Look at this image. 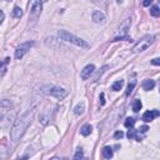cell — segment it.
<instances>
[{
  "mask_svg": "<svg viewBox=\"0 0 160 160\" xmlns=\"http://www.w3.org/2000/svg\"><path fill=\"white\" fill-rule=\"evenodd\" d=\"M34 118V109L26 110L23 115H20L19 118L14 121V124L10 130V138L14 143H17L20 140V138L24 135V133L31 124V120Z\"/></svg>",
  "mask_w": 160,
  "mask_h": 160,
  "instance_id": "6da1fadb",
  "label": "cell"
},
{
  "mask_svg": "<svg viewBox=\"0 0 160 160\" xmlns=\"http://www.w3.org/2000/svg\"><path fill=\"white\" fill-rule=\"evenodd\" d=\"M58 35H59V38L61 40L68 41V43H71V44L76 45L79 48H83V49H89V48H90V44H89L88 41L83 40L81 38H79V36L74 35L71 33H69V31H66V30H59Z\"/></svg>",
  "mask_w": 160,
  "mask_h": 160,
  "instance_id": "7a4b0ae2",
  "label": "cell"
},
{
  "mask_svg": "<svg viewBox=\"0 0 160 160\" xmlns=\"http://www.w3.org/2000/svg\"><path fill=\"white\" fill-rule=\"evenodd\" d=\"M41 92L46 94V95H50V97H54L58 100H63L64 98L68 97V92L64 88L60 86H55V85H46L41 89Z\"/></svg>",
  "mask_w": 160,
  "mask_h": 160,
  "instance_id": "3957f363",
  "label": "cell"
},
{
  "mask_svg": "<svg viewBox=\"0 0 160 160\" xmlns=\"http://www.w3.org/2000/svg\"><path fill=\"white\" fill-rule=\"evenodd\" d=\"M154 40H155V38H154V35H145L144 38L140 39V41H138L136 44L133 46V51L134 53H143V51H145L149 46H150Z\"/></svg>",
  "mask_w": 160,
  "mask_h": 160,
  "instance_id": "277c9868",
  "label": "cell"
},
{
  "mask_svg": "<svg viewBox=\"0 0 160 160\" xmlns=\"http://www.w3.org/2000/svg\"><path fill=\"white\" fill-rule=\"evenodd\" d=\"M34 45V41H26V43H23V44H20L17 50H15V58H17L18 60H20L21 58H23L26 53L30 50V48Z\"/></svg>",
  "mask_w": 160,
  "mask_h": 160,
  "instance_id": "5b68a950",
  "label": "cell"
},
{
  "mask_svg": "<svg viewBox=\"0 0 160 160\" xmlns=\"http://www.w3.org/2000/svg\"><path fill=\"white\" fill-rule=\"evenodd\" d=\"M41 9H43V1H34L33 4H31L30 15H29L30 20L35 21L36 19H38V18H39V15L41 14Z\"/></svg>",
  "mask_w": 160,
  "mask_h": 160,
  "instance_id": "8992f818",
  "label": "cell"
},
{
  "mask_svg": "<svg viewBox=\"0 0 160 160\" xmlns=\"http://www.w3.org/2000/svg\"><path fill=\"white\" fill-rule=\"evenodd\" d=\"M94 71H95V66L93 65V64H89V65H86L81 70V73H80V78H81L83 80H86L93 75Z\"/></svg>",
  "mask_w": 160,
  "mask_h": 160,
  "instance_id": "52a82bcc",
  "label": "cell"
},
{
  "mask_svg": "<svg viewBox=\"0 0 160 160\" xmlns=\"http://www.w3.org/2000/svg\"><path fill=\"white\" fill-rule=\"evenodd\" d=\"M159 114H160L159 110H148L143 114V120L145 123H150L151 120L155 119L156 116H159Z\"/></svg>",
  "mask_w": 160,
  "mask_h": 160,
  "instance_id": "ba28073f",
  "label": "cell"
},
{
  "mask_svg": "<svg viewBox=\"0 0 160 160\" xmlns=\"http://www.w3.org/2000/svg\"><path fill=\"white\" fill-rule=\"evenodd\" d=\"M93 20H94V23H97V24H104L105 23V15L99 12V10H95V12L93 13Z\"/></svg>",
  "mask_w": 160,
  "mask_h": 160,
  "instance_id": "9c48e42d",
  "label": "cell"
},
{
  "mask_svg": "<svg viewBox=\"0 0 160 160\" xmlns=\"http://www.w3.org/2000/svg\"><path fill=\"white\" fill-rule=\"evenodd\" d=\"M130 24H131V20L130 19H126L124 20V23L121 24L120 26V36H126V33H128V29L130 28Z\"/></svg>",
  "mask_w": 160,
  "mask_h": 160,
  "instance_id": "30bf717a",
  "label": "cell"
},
{
  "mask_svg": "<svg viewBox=\"0 0 160 160\" xmlns=\"http://www.w3.org/2000/svg\"><path fill=\"white\" fill-rule=\"evenodd\" d=\"M154 88H155V81L151 79H148V80H144L143 83V89L145 90V92H150V90H153Z\"/></svg>",
  "mask_w": 160,
  "mask_h": 160,
  "instance_id": "8fae6325",
  "label": "cell"
},
{
  "mask_svg": "<svg viewBox=\"0 0 160 160\" xmlns=\"http://www.w3.org/2000/svg\"><path fill=\"white\" fill-rule=\"evenodd\" d=\"M80 134H81L83 136H88L92 134V125L90 124H85L81 129H80Z\"/></svg>",
  "mask_w": 160,
  "mask_h": 160,
  "instance_id": "7c38bea8",
  "label": "cell"
},
{
  "mask_svg": "<svg viewBox=\"0 0 160 160\" xmlns=\"http://www.w3.org/2000/svg\"><path fill=\"white\" fill-rule=\"evenodd\" d=\"M113 149H111L110 146H105L104 149H103V155H104V158L105 159H111L113 158Z\"/></svg>",
  "mask_w": 160,
  "mask_h": 160,
  "instance_id": "4fadbf2b",
  "label": "cell"
},
{
  "mask_svg": "<svg viewBox=\"0 0 160 160\" xmlns=\"http://www.w3.org/2000/svg\"><path fill=\"white\" fill-rule=\"evenodd\" d=\"M84 110H85V104L81 101V103H79L75 108H74V113H75L76 115H81L84 113Z\"/></svg>",
  "mask_w": 160,
  "mask_h": 160,
  "instance_id": "5bb4252c",
  "label": "cell"
},
{
  "mask_svg": "<svg viewBox=\"0 0 160 160\" xmlns=\"http://www.w3.org/2000/svg\"><path fill=\"white\" fill-rule=\"evenodd\" d=\"M123 85H124V80H118V81H115L111 85V89H113L114 92H119V90L123 89Z\"/></svg>",
  "mask_w": 160,
  "mask_h": 160,
  "instance_id": "9a60e30c",
  "label": "cell"
},
{
  "mask_svg": "<svg viewBox=\"0 0 160 160\" xmlns=\"http://www.w3.org/2000/svg\"><path fill=\"white\" fill-rule=\"evenodd\" d=\"M150 14L153 15L154 18H158L159 15H160V9L158 5H153V6L150 8Z\"/></svg>",
  "mask_w": 160,
  "mask_h": 160,
  "instance_id": "2e32d148",
  "label": "cell"
},
{
  "mask_svg": "<svg viewBox=\"0 0 160 160\" xmlns=\"http://www.w3.org/2000/svg\"><path fill=\"white\" fill-rule=\"evenodd\" d=\"M13 15H14V18L20 19L21 17H23V10H21V8L15 6V8H14V10H13Z\"/></svg>",
  "mask_w": 160,
  "mask_h": 160,
  "instance_id": "e0dca14e",
  "label": "cell"
},
{
  "mask_svg": "<svg viewBox=\"0 0 160 160\" xmlns=\"http://www.w3.org/2000/svg\"><path fill=\"white\" fill-rule=\"evenodd\" d=\"M141 106H143V104H141V101L140 100H135L134 101V104H133V111H135V113H138L140 109H141Z\"/></svg>",
  "mask_w": 160,
  "mask_h": 160,
  "instance_id": "ac0fdd59",
  "label": "cell"
},
{
  "mask_svg": "<svg viewBox=\"0 0 160 160\" xmlns=\"http://www.w3.org/2000/svg\"><path fill=\"white\" fill-rule=\"evenodd\" d=\"M74 160H85L84 159V153L81 149H78V151L75 153V155H74Z\"/></svg>",
  "mask_w": 160,
  "mask_h": 160,
  "instance_id": "d6986e66",
  "label": "cell"
},
{
  "mask_svg": "<svg viewBox=\"0 0 160 160\" xmlns=\"http://www.w3.org/2000/svg\"><path fill=\"white\" fill-rule=\"evenodd\" d=\"M134 124H135V120H134V118H128L126 120H125V123H124V125L126 126V128H133L134 126Z\"/></svg>",
  "mask_w": 160,
  "mask_h": 160,
  "instance_id": "ffe728a7",
  "label": "cell"
},
{
  "mask_svg": "<svg viewBox=\"0 0 160 160\" xmlns=\"http://www.w3.org/2000/svg\"><path fill=\"white\" fill-rule=\"evenodd\" d=\"M135 135H136V130H134V129H133V128H130V130L128 131V134H126L128 139H134Z\"/></svg>",
  "mask_w": 160,
  "mask_h": 160,
  "instance_id": "44dd1931",
  "label": "cell"
},
{
  "mask_svg": "<svg viewBox=\"0 0 160 160\" xmlns=\"http://www.w3.org/2000/svg\"><path fill=\"white\" fill-rule=\"evenodd\" d=\"M119 40H125V41H131V38H129V36H116V38L113 40V41H119Z\"/></svg>",
  "mask_w": 160,
  "mask_h": 160,
  "instance_id": "7402d4cb",
  "label": "cell"
},
{
  "mask_svg": "<svg viewBox=\"0 0 160 160\" xmlns=\"http://www.w3.org/2000/svg\"><path fill=\"white\" fill-rule=\"evenodd\" d=\"M134 86H135V81H131V83L129 84V86H128L126 95H130V94H131V92H133V89H134Z\"/></svg>",
  "mask_w": 160,
  "mask_h": 160,
  "instance_id": "603a6c76",
  "label": "cell"
},
{
  "mask_svg": "<svg viewBox=\"0 0 160 160\" xmlns=\"http://www.w3.org/2000/svg\"><path fill=\"white\" fill-rule=\"evenodd\" d=\"M0 106H6V108H10V106H12V103H10L9 100H3L1 103H0Z\"/></svg>",
  "mask_w": 160,
  "mask_h": 160,
  "instance_id": "cb8c5ba5",
  "label": "cell"
},
{
  "mask_svg": "<svg viewBox=\"0 0 160 160\" xmlns=\"http://www.w3.org/2000/svg\"><path fill=\"white\" fill-rule=\"evenodd\" d=\"M123 136H124V133H123V131H116L115 134H114V138H115V139H121Z\"/></svg>",
  "mask_w": 160,
  "mask_h": 160,
  "instance_id": "d4e9b609",
  "label": "cell"
},
{
  "mask_svg": "<svg viewBox=\"0 0 160 160\" xmlns=\"http://www.w3.org/2000/svg\"><path fill=\"white\" fill-rule=\"evenodd\" d=\"M151 64H153V65L159 66V65H160V59H159V58H155V59L151 60Z\"/></svg>",
  "mask_w": 160,
  "mask_h": 160,
  "instance_id": "484cf974",
  "label": "cell"
},
{
  "mask_svg": "<svg viewBox=\"0 0 160 160\" xmlns=\"http://www.w3.org/2000/svg\"><path fill=\"white\" fill-rule=\"evenodd\" d=\"M104 97H105L104 93H101V94H100V105H101V106L105 105V99H104Z\"/></svg>",
  "mask_w": 160,
  "mask_h": 160,
  "instance_id": "4316f807",
  "label": "cell"
},
{
  "mask_svg": "<svg viewBox=\"0 0 160 160\" xmlns=\"http://www.w3.org/2000/svg\"><path fill=\"white\" fill-rule=\"evenodd\" d=\"M4 18H5V14H4V12H3V10H0V24L3 23Z\"/></svg>",
  "mask_w": 160,
  "mask_h": 160,
  "instance_id": "83f0119b",
  "label": "cell"
},
{
  "mask_svg": "<svg viewBox=\"0 0 160 160\" xmlns=\"http://www.w3.org/2000/svg\"><path fill=\"white\" fill-rule=\"evenodd\" d=\"M139 130H140L141 133H146V131L149 130V128H148L146 125H144V126H141V128H140V129H139Z\"/></svg>",
  "mask_w": 160,
  "mask_h": 160,
  "instance_id": "f1b7e54d",
  "label": "cell"
},
{
  "mask_svg": "<svg viewBox=\"0 0 160 160\" xmlns=\"http://www.w3.org/2000/svg\"><path fill=\"white\" fill-rule=\"evenodd\" d=\"M144 6H149V5H151V0H145V1L143 3Z\"/></svg>",
  "mask_w": 160,
  "mask_h": 160,
  "instance_id": "f546056e",
  "label": "cell"
},
{
  "mask_svg": "<svg viewBox=\"0 0 160 160\" xmlns=\"http://www.w3.org/2000/svg\"><path fill=\"white\" fill-rule=\"evenodd\" d=\"M49 160H60V159L58 158V156H54V158H51V159H49Z\"/></svg>",
  "mask_w": 160,
  "mask_h": 160,
  "instance_id": "4dcf8cb0",
  "label": "cell"
}]
</instances>
